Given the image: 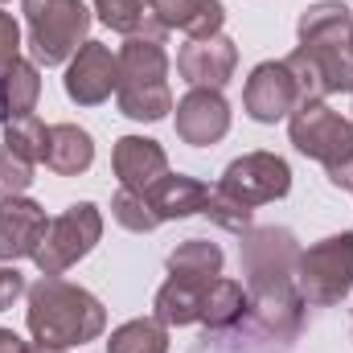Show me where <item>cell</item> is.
<instances>
[{"label": "cell", "mask_w": 353, "mask_h": 353, "mask_svg": "<svg viewBox=\"0 0 353 353\" xmlns=\"http://www.w3.org/2000/svg\"><path fill=\"white\" fill-rule=\"evenodd\" d=\"M214 283V279H210ZM205 279H185V275H169L152 300V316L169 329H185V325H201V304H205Z\"/></svg>", "instance_id": "obj_18"}, {"label": "cell", "mask_w": 353, "mask_h": 353, "mask_svg": "<svg viewBox=\"0 0 353 353\" xmlns=\"http://www.w3.org/2000/svg\"><path fill=\"white\" fill-rule=\"evenodd\" d=\"M29 29V58L46 70L66 66L90 37V8L83 0H21Z\"/></svg>", "instance_id": "obj_5"}, {"label": "cell", "mask_w": 353, "mask_h": 353, "mask_svg": "<svg viewBox=\"0 0 353 353\" xmlns=\"http://www.w3.org/2000/svg\"><path fill=\"white\" fill-rule=\"evenodd\" d=\"M300 99L353 94V29L337 41H300L288 58Z\"/></svg>", "instance_id": "obj_7"}, {"label": "cell", "mask_w": 353, "mask_h": 353, "mask_svg": "<svg viewBox=\"0 0 353 353\" xmlns=\"http://www.w3.org/2000/svg\"><path fill=\"white\" fill-rule=\"evenodd\" d=\"M214 226H222V230H234V234H243V230H251L255 222V210H247V205H239L234 197H226V193H218V189H210V201H205V210H201Z\"/></svg>", "instance_id": "obj_28"}, {"label": "cell", "mask_w": 353, "mask_h": 353, "mask_svg": "<svg viewBox=\"0 0 353 353\" xmlns=\"http://www.w3.org/2000/svg\"><path fill=\"white\" fill-rule=\"evenodd\" d=\"M111 169H115L119 189L144 193L169 173V152L152 136H119L115 148H111Z\"/></svg>", "instance_id": "obj_15"}, {"label": "cell", "mask_w": 353, "mask_h": 353, "mask_svg": "<svg viewBox=\"0 0 353 353\" xmlns=\"http://www.w3.org/2000/svg\"><path fill=\"white\" fill-rule=\"evenodd\" d=\"M115 58H119V87H115L119 111L136 123H161L173 111L165 37H157V33L123 37Z\"/></svg>", "instance_id": "obj_3"}, {"label": "cell", "mask_w": 353, "mask_h": 353, "mask_svg": "<svg viewBox=\"0 0 353 353\" xmlns=\"http://www.w3.org/2000/svg\"><path fill=\"white\" fill-rule=\"evenodd\" d=\"M239 70V46L226 37V33H214V37H193L176 50V74L189 83V87H210L222 90Z\"/></svg>", "instance_id": "obj_13"}, {"label": "cell", "mask_w": 353, "mask_h": 353, "mask_svg": "<svg viewBox=\"0 0 353 353\" xmlns=\"http://www.w3.org/2000/svg\"><path fill=\"white\" fill-rule=\"evenodd\" d=\"M288 140L300 157L321 161L337 189L353 193V119L333 111L325 99H300L288 115Z\"/></svg>", "instance_id": "obj_4"}, {"label": "cell", "mask_w": 353, "mask_h": 353, "mask_svg": "<svg viewBox=\"0 0 353 353\" xmlns=\"http://www.w3.org/2000/svg\"><path fill=\"white\" fill-rule=\"evenodd\" d=\"M107 353H169V325H161L157 316L123 321L119 329H111Z\"/></svg>", "instance_id": "obj_24"}, {"label": "cell", "mask_w": 353, "mask_h": 353, "mask_svg": "<svg viewBox=\"0 0 353 353\" xmlns=\"http://www.w3.org/2000/svg\"><path fill=\"white\" fill-rule=\"evenodd\" d=\"M41 99V66L33 58H17L0 70V123L33 115Z\"/></svg>", "instance_id": "obj_19"}, {"label": "cell", "mask_w": 353, "mask_h": 353, "mask_svg": "<svg viewBox=\"0 0 353 353\" xmlns=\"http://www.w3.org/2000/svg\"><path fill=\"white\" fill-rule=\"evenodd\" d=\"M350 29H353V8L341 4V0H316L296 21V37L300 41H337Z\"/></svg>", "instance_id": "obj_21"}, {"label": "cell", "mask_w": 353, "mask_h": 353, "mask_svg": "<svg viewBox=\"0 0 353 353\" xmlns=\"http://www.w3.org/2000/svg\"><path fill=\"white\" fill-rule=\"evenodd\" d=\"M247 316V288L239 279L218 275L205 288V304H201V325L205 329H230Z\"/></svg>", "instance_id": "obj_22"}, {"label": "cell", "mask_w": 353, "mask_h": 353, "mask_svg": "<svg viewBox=\"0 0 353 353\" xmlns=\"http://www.w3.org/2000/svg\"><path fill=\"white\" fill-rule=\"evenodd\" d=\"M46 140H50V128L37 115H21L4 123V148H12L29 165H46Z\"/></svg>", "instance_id": "obj_26"}, {"label": "cell", "mask_w": 353, "mask_h": 353, "mask_svg": "<svg viewBox=\"0 0 353 353\" xmlns=\"http://www.w3.org/2000/svg\"><path fill=\"white\" fill-rule=\"evenodd\" d=\"M300 243L288 226H251L243 230L239 259H243V288H247V316L275 341H292L300 333L304 300L296 292V263Z\"/></svg>", "instance_id": "obj_1"}, {"label": "cell", "mask_w": 353, "mask_h": 353, "mask_svg": "<svg viewBox=\"0 0 353 353\" xmlns=\"http://www.w3.org/2000/svg\"><path fill=\"white\" fill-rule=\"evenodd\" d=\"M350 111H353V107H350ZM350 119H353V115H350Z\"/></svg>", "instance_id": "obj_34"}, {"label": "cell", "mask_w": 353, "mask_h": 353, "mask_svg": "<svg viewBox=\"0 0 353 353\" xmlns=\"http://www.w3.org/2000/svg\"><path fill=\"white\" fill-rule=\"evenodd\" d=\"M90 4H94L99 21H103L107 29L123 33V37H136V33H157V37H165V29L152 21L148 0H90Z\"/></svg>", "instance_id": "obj_25"}, {"label": "cell", "mask_w": 353, "mask_h": 353, "mask_svg": "<svg viewBox=\"0 0 353 353\" xmlns=\"http://www.w3.org/2000/svg\"><path fill=\"white\" fill-rule=\"evenodd\" d=\"M62 87H66V99L79 103V107H99V103H107V99L115 94V87H119V58H115V50L103 46V41H87V46L66 62Z\"/></svg>", "instance_id": "obj_11"}, {"label": "cell", "mask_w": 353, "mask_h": 353, "mask_svg": "<svg viewBox=\"0 0 353 353\" xmlns=\"http://www.w3.org/2000/svg\"><path fill=\"white\" fill-rule=\"evenodd\" d=\"M50 230V214L33 197H0V263L33 259Z\"/></svg>", "instance_id": "obj_14"}, {"label": "cell", "mask_w": 353, "mask_h": 353, "mask_svg": "<svg viewBox=\"0 0 353 353\" xmlns=\"http://www.w3.org/2000/svg\"><path fill=\"white\" fill-rule=\"evenodd\" d=\"M33 169L29 161H21L12 148L0 144V197H25L29 185H33Z\"/></svg>", "instance_id": "obj_29"}, {"label": "cell", "mask_w": 353, "mask_h": 353, "mask_svg": "<svg viewBox=\"0 0 353 353\" xmlns=\"http://www.w3.org/2000/svg\"><path fill=\"white\" fill-rule=\"evenodd\" d=\"M103 239V210L94 201H74L66 205L58 218H50V230L33 255V263L41 275H62L79 259H87Z\"/></svg>", "instance_id": "obj_8"}, {"label": "cell", "mask_w": 353, "mask_h": 353, "mask_svg": "<svg viewBox=\"0 0 353 353\" xmlns=\"http://www.w3.org/2000/svg\"><path fill=\"white\" fill-rule=\"evenodd\" d=\"M296 292L308 308H333L353 292V230L329 234L300 251Z\"/></svg>", "instance_id": "obj_6"}, {"label": "cell", "mask_w": 353, "mask_h": 353, "mask_svg": "<svg viewBox=\"0 0 353 353\" xmlns=\"http://www.w3.org/2000/svg\"><path fill=\"white\" fill-rule=\"evenodd\" d=\"M25 296H29L25 325H29V337L37 345L74 350V345L99 341L107 329L103 300L94 292H87L83 283H70L62 275H41Z\"/></svg>", "instance_id": "obj_2"}, {"label": "cell", "mask_w": 353, "mask_h": 353, "mask_svg": "<svg viewBox=\"0 0 353 353\" xmlns=\"http://www.w3.org/2000/svg\"><path fill=\"white\" fill-rule=\"evenodd\" d=\"M152 21L169 33L181 29L189 41L193 37H214L226 25V4L222 0H148Z\"/></svg>", "instance_id": "obj_16"}, {"label": "cell", "mask_w": 353, "mask_h": 353, "mask_svg": "<svg viewBox=\"0 0 353 353\" xmlns=\"http://www.w3.org/2000/svg\"><path fill=\"white\" fill-rule=\"evenodd\" d=\"M144 197H148L152 214H157L161 226H165V222H176V218L201 214L205 201H210V185L197 181V176H185V173H165L152 189H144Z\"/></svg>", "instance_id": "obj_17"}, {"label": "cell", "mask_w": 353, "mask_h": 353, "mask_svg": "<svg viewBox=\"0 0 353 353\" xmlns=\"http://www.w3.org/2000/svg\"><path fill=\"white\" fill-rule=\"evenodd\" d=\"M17 58H21V25H17L12 12L0 8V70L8 62H17Z\"/></svg>", "instance_id": "obj_30"}, {"label": "cell", "mask_w": 353, "mask_h": 353, "mask_svg": "<svg viewBox=\"0 0 353 353\" xmlns=\"http://www.w3.org/2000/svg\"><path fill=\"white\" fill-rule=\"evenodd\" d=\"M111 218H115L123 230H132V234H152V230L161 226V218L152 214L148 197L136 193V189H119V193L111 197Z\"/></svg>", "instance_id": "obj_27"}, {"label": "cell", "mask_w": 353, "mask_h": 353, "mask_svg": "<svg viewBox=\"0 0 353 353\" xmlns=\"http://www.w3.org/2000/svg\"><path fill=\"white\" fill-rule=\"evenodd\" d=\"M29 345L12 333V329H0V353H25Z\"/></svg>", "instance_id": "obj_32"}, {"label": "cell", "mask_w": 353, "mask_h": 353, "mask_svg": "<svg viewBox=\"0 0 353 353\" xmlns=\"http://www.w3.org/2000/svg\"><path fill=\"white\" fill-rule=\"evenodd\" d=\"M29 292V283H25V275L17 271V267H8V263H0V312H8L21 296Z\"/></svg>", "instance_id": "obj_31"}, {"label": "cell", "mask_w": 353, "mask_h": 353, "mask_svg": "<svg viewBox=\"0 0 353 353\" xmlns=\"http://www.w3.org/2000/svg\"><path fill=\"white\" fill-rule=\"evenodd\" d=\"M300 103V87L288 70V62H259L251 74H247V87H243V111L255 119V123H279L296 111Z\"/></svg>", "instance_id": "obj_12"}, {"label": "cell", "mask_w": 353, "mask_h": 353, "mask_svg": "<svg viewBox=\"0 0 353 353\" xmlns=\"http://www.w3.org/2000/svg\"><path fill=\"white\" fill-rule=\"evenodd\" d=\"M94 165V140L79 123H54L46 140V169L58 176H79Z\"/></svg>", "instance_id": "obj_20"}, {"label": "cell", "mask_w": 353, "mask_h": 353, "mask_svg": "<svg viewBox=\"0 0 353 353\" xmlns=\"http://www.w3.org/2000/svg\"><path fill=\"white\" fill-rule=\"evenodd\" d=\"M214 189L226 193V197H234L239 205L255 210V205L279 201V197L292 193V169L275 152H243L239 161L226 165V173L218 176Z\"/></svg>", "instance_id": "obj_9"}, {"label": "cell", "mask_w": 353, "mask_h": 353, "mask_svg": "<svg viewBox=\"0 0 353 353\" xmlns=\"http://www.w3.org/2000/svg\"><path fill=\"white\" fill-rule=\"evenodd\" d=\"M25 353H66V350H50V345H29Z\"/></svg>", "instance_id": "obj_33"}, {"label": "cell", "mask_w": 353, "mask_h": 353, "mask_svg": "<svg viewBox=\"0 0 353 353\" xmlns=\"http://www.w3.org/2000/svg\"><path fill=\"white\" fill-rule=\"evenodd\" d=\"M230 103L222 90L210 87H189V94H181L173 103V128L176 140L189 148H210L218 140H226L230 132Z\"/></svg>", "instance_id": "obj_10"}, {"label": "cell", "mask_w": 353, "mask_h": 353, "mask_svg": "<svg viewBox=\"0 0 353 353\" xmlns=\"http://www.w3.org/2000/svg\"><path fill=\"white\" fill-rule=\"evenodd\" d=\"M222 263H226V255H222V247L218 243H210V239H185L181 247L169 251V275H185V279H218L222 275Z\"/></svg>", "instance_id": "obj_23"}]
</instances>
